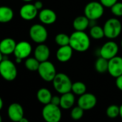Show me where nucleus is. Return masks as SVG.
<instances>
[{
	"instance_id": "nucleus-6",
	"label": "nucleus",
	"mask_w": 122,
	"mask_h": 122,
	"mask_svg": "<svg viewBox=\"0 0 122 122\" xmlns=\"http://www.w3.org/2000/svg\"><path fill=\"white\" fill-rule=\"evenodd\" d=\"M104 13V7L99 2H91L84 8V15L89 20L96 21L100 19Z\"/></svg>"
},
{
	"instance_id": "nucleus-11",
	"label": "nucleus",
	"mask_w": 122,
	"mask_h": 122,
	"mask_svg": "<svg viewBox=\"0 0 122 122\" xmlns=\"http://www.w3.org/2000/svg\"><path fill=\"white\" fill-rule=\"evenodd\" d=\"M108 73L116 78L122 75V57L116 56L108 60Z\"/></svg>"
},
{
	"instance_id": "nucleus-20",
	"label": "nucleus",
	"mask_w": 122,
	"mask_h": 122,
	"mask_svg": "<svg viewBox=\"0 0 122 122\" xmlns=\"http://www.w3.org/2000/svg\"><path fill=\"white\" fill-rule=\"evenodd\" d=\"M90 26V20L85 15L76 17L73 22V27L76 31H85Z\"/></svg>"
},
{
	"instance_id": "nucleus-21",
	"label": "nucleus",
	"mask_w": 122,
	"mask_h": 122,
	"mask_svg": "<svg viewBox=\"0 0 122 122\" xmlns=\"http://www.w3.org/2000/svg\"><path fill=\"white\" fill-rule=\"evenodd\" d=\"M52 95L49 89L46 88H41L37 92V98L40 103L46 105L51 102Z\"/></svg>"
},
{
	"instance_id": "nucleus-10",
	"label": "nucleus",
	"mask_w": 122,
	"mask_h": 122,
	"mask_svg": "<svg viewBox=\"0 0 122 122\" xmlns=\"http://www.w3.org/2000/svg\"><path fill=\"white\" fill-rule=\"evenodd\" d=\"M97 103V98L95 95L91 93H85L80 96L78 99V106L82 108L84 111H88L93 108Z\"/></svg>"
},
{
	"instance_id": "nucleus-23",
	"label": "nucleus",
	"mask_w": 122,
	"mask_h": 122,
	"mask_svg": "<svg viewBox=\"0 0 122 122\" xmlns=\"http://www.w3.org/2000/svg\"><path fill=\"white\" fill-rule=\"evenodd\" d=\"M108 60L102 57H99L95 63V69L99 73H104L108 72Z\"/></svg>"
},
{
	"instance_id": "nucleus-26",
	"label": "nucleus",
	"mask_w": 122,
	"mask_h": 122,
	"mask_svg": "<svg viewBox=\"0 0 122 122\" xmlns=\"http://www.w3.org/2000/svg\"><path fill=\"white\" fill-rule=\"evenodd\" d=\"M40 63L34 57H27L25 60V68L30 71H37Z\"/></svg>"
},
{
	"instance_id": "nucleus-28",
	"label": "nucleus",
	"mask_w": 122,
	"mask_h": 122,
	"mask_svg": "<svg viewBox=\"0 0 122 122\" xmlns=\"http://www.w3.org/2000/svg\"><path fill=\"white\" fill-rule=\"evenodd\" d=\"M106 115L110 118H115L119 116V106L115 104L110 105L106 109Z\"/></svg>"
},
{
	"instance_id": "nucleus-42",
	"label": "nucleus",
	"mask_w": 122,
	"mask_h": 122,
	"mask_svg": "<svg viewBox=\"0 0 122 122\" xmlns=\"http://www.w3.org/2000/svg\"><path fill=\"white\" fill-rule=\"evenodd\" d=\"M121 47H122V40H121Z\"/></svg>"
},
{
	"instance_id": "nucleus-34",
	"label": "nucleus",
	"mask_w": 122,
	"mask_h": 122,
	"mask_svg": "<svg viewBox=\"0 0 122 122\" xmlns=\"http://www.w3.org/2000/svg\"><path fill=\"white\" fill-rule=\"evenodd\" d=\"M34 5L35 7L37 8V10L39 11V10H42V7H43V3L41 2V1H37L34 3Z\"/></svg>"
},
{
	"instance_id": "nucleus-1",
	"label": "nucleus",
	"mask_w": 122,
	"mask_h": 122,
	"mask_svg": "<svg viewBox=\"0 0 122 122\" xmlns=\"http://www.w3.org/2000/svg\"><path fill=\"white\" fill-rule=\"evenodd\" d=\"M70 46L79 52L87 51L91 46L90 37L85 31H75L70 35Z\"/></svg>"
},
{
	"instance_id": "nucleus-15",
	"label": "nucleus",
	"mask_w": 122,
	"mask_h": 122,
	"mask_svg": "<svg viewBox=\"0 0 122 122\" xmlns=\"http://www.w3.org/2000/svg\"><path fill=\"white\" fill-rule=\"evenodd\" d=\"M38 17L40 21L47 25L54 24L57 20V15L52 10L42 9L38 13Z\"/></svg>"
},
{
	"instance_id": "nucleus-38",
	"label": "nucleus",
	"mask_w": 122,
	"mask_h": 122,
	"mask_svg": "<svg viewBox=\"0 0 122 122\" xmlns=\"http://www.w3.org/2000/svg\"><path fill=\"white\" fill-rule=\"evenodd\" d=\"M119 116L122 118V104L119 106Z\"/></svg>"
},
{
	"instance_id": "nucleus-37",
	"label": "nucleus",
	"mask_w": 122,
	"mask_h": 122,
	"mask_svg": "<svg viewBox=\"0 0 122 122\" xmlns=\"http://www.w3.org/2000/svg\"><path fill=\"white\" fill-rule=\"evenodd\" d=\"M22 61V59L21 58H19V57H16V60H15V62L17 63H21Z\"/></svg>"
},
{
	"instance_id": "nucleus-40",
	"label": "nucleus",
	"mask_w": 122,
	"mask_h": 122,
	"mask_svg": "<svg viewBox=\"0 0 122 122\" xmlns=\"http://www.w3.org/2000/svg\"><path fill=\"white\" fill-rule=\"evenodd\" d=\"M23 2H26V3H30V2H32V0H22Z\"/></svg>"
},
{
	"instance_id": "nucleus-22",
	"label": "nucleus",
	"mask_w": 122,
	"mask_h": 122,
	"mask_svg": "<svg viewBox=\"0 0 122 122\" xmlns=\"http://www.w3.org/2000/svg\"><path fill=\"white\" fill-rule=\"evenodd\" d=\"M14 17L13 10L7 6L0 7V23H7Z\"/></svg>"
},
{
	"instance_id": "nucleus-5",
	"label": "nucleus",
	"mask_w": 122,
	"mask_h": 122,
	"mask_svg": "<svg viewBox=\"0 0 122 122\" xmlns=\"http://www.w3.org/2000/svg\"><path fill=\"white\" fill-rule=\"evenodd\" d=\"M42 116L46 122H60L62 118V113L58 106L50 103L43 107Z\"/></svg>"
},
{
	"instance_id": "nucleus-12",
	"label": "nucleus",
	"mask_w": 122,
	"mask_h": 122,
	"mask_svg": "<svg viewBox=\"0 0 122 122\" xmlns=\"http://www.w3.org/2000/svg\"><path fill=\"white\" fill-rule=\"evenodd\" d=\"M32 51V48L30 42L27 41H21L17 43L14 55L15 57H19L23 60L29 57Z\"/></svg>"
},
{
	"instance_id": "nucleus-13",
	"label": "nucleus",
	"mask_w": 122,
	"mask_h": 122,
	"mask_svg": "<svg viewBox=\"0 0 122 122\" xmlns=\"http://www.w3.org/2000/svg\"><path fill=\"white\" fill-rule=\"evenodd\" d=\"M7 115L12 122H19L24 117L23 107L18 103H12L7 108Z\"/></svg>"
},
{
	"instance_id": "nucleus-27",
	"label": "nucleus",
	"mask_w": 122,
	"mask_h": 122,
	"mask_svg": "<svg viewBox=\"0 0 122 122\" xmlns=\"http://www.w3.org/2000/svg\"><path fill=\"white\" fill-rule=\"evenodd\" d=\"M55 42L60 47L68 45L70 44V36L66 33H59L56 35Z\"/></svg>"
},
{
	"instance_id": "nucleus-32",
	"label": "nucleus",
	"mask_w": 122,
	"mask_h": 122,
	"mask_svg": "<svg viewBox=\"0 0 122 122\" xmlns=\"http://www.w3.org/2000/svg\"><path fill=\"white\" fill-rule=\"evenodd\" d=\"M51 103L55 105V106H60V97L58 96H52V99H51Z\"/></svg>"
},
{
	"instance_id": "nucleus-30",
	"label": "nucleus",
	"mask_w": 122,
	"mask_h": 122,
	"mask_svg": "<svg viewBox=\"0 0 122 122\" xmlns=\"http://www.w3.org/2000/svg\"><path fill=\"white\" fill-rule=\"evenodd\" d=\"M112 14L116 17H122V2H117L111 7Z\"/></svg>"
},
{
	"instance_id": "nucleus-17",
	"label": "nucleus",
	"mask_w": 122,
	"mask_h": 122,
	"mask_svg": "<svg viewBox=\"0 0 122 122\" xmlns=\"http://www.w3.org/2000/svg\"><path fill=\"white\" fill-rule=\"evenodd\" d=\"M50 55V48L47 45H46L44 43L38 44V45L35 47L34 51V56L40 63L48 60Z\"/></svg>"
},
{
	"instance_id": "nucleus-19",
	"label": "nucleus",
	"mask_w": 122,
	"mask_h": 122,
	"mask_svg": "<svg viewBox=\"0 0 122 122\" xmlns=\"http://www.w3.org/2000/svg\"><path fill=\"white\" fill-rule=\"evenodd\" d=\"M76 102L75 94L73 92H68L63 94H61L60 96V107L63 109L68 110L73 107Z\"/></svg>"
},
{
	"instance_id": "nucleus-31",
	"label": "nucleus",
	"mask_w": 122,
	"mask_h": 122,
	"mask_svg": "<svg viewBox=\"0 0 122 122\" xmlns=\"http://www.w3.org/2000/svg\"><path fill=\"white\" fill-rule=\"evenodd\" d=\"M118 2V0H100L101 5L106 8H111L113 5Z\"/></svg>"
},
{
	"instance_id": "nucleus-9",
	"label": "nucleus",
	"mask_w": 122,
	"mask_h": 122,
	"mask_svg": "<svg viewBox=\"0 0 122 122\" xmlns=\"http://www.w3.org/2000/svg\"><path fill=\"white\" fill-rule=\"evenodd\" d=\"M118 52V46L114 41H108L105 42L99 50L100 56L109 60L116 57Z\"/></svg>"
},
{
	"instance_id": "nucleus-36",
	"label": "nucleus",
	"mask_w": 122,
	"mask_h": 122,
	"mask_svg": "<svg viewBox=\"0 0 122 122\" xmlns=\"http://www.w3.org/2000/svg\"><path fill=\"white\" fill-rule=\"evenodd\" d=\"M19 122H30V121H29V120H28L27 118L23 117V118H22L20 120V121H19Z\"/></svg>"
},
{
	"instance_id": "nucleus-24",
	"label": "nucleus",
	"mask_w": 122,
	"mask_h": 122,
	"mask_svg": "<svg viewBox=\"0 0 122 122\" xmlns=\"http://www.w3.org/2000/svg\"><path fill=\"white\" fill-rule=\"evenodd\" d=\"M89 35L90 37L94 40H101L103 37H105L103 28L96 25L91 26L89 31Z\"/></svg>"
},
{
	"instance_id": "nucleus-2",
	"label": "nucleus",
	"mask_w": 122,
	"mask_h": 122,
	"mask_svg": "<svg viewBox=\"0 0 122 122\" xmlns=\"http://www.w3.org/2000/svg\"><path fill=\"white\" fill-rule=\"evenodd\" d=\"M52 82L55 90L60 94L71 91L73 83L69 76L63 73H57Z\"/></svg>"
},
{
	"instance_id": "nucleus-35",
	"label": "nucleus",
	"mask_w": 122,
	"mask_h": 122,
	"mask_svg": "<svg viewBox=\"0 0 122 122\" xmlns=\"http://www.w3.org/2000/svg\"><path fill=\"white\" fill-rule=\"evenodd\" d=\"M3 106H4V101L2 100V98L0 97V111H1L3 108Z\"/></svg>"
},
{
	"instance_id": "nucleus-4",
	"label": "nucleus",
	"mask_w": 122,
	"mask_h": 122,
	"mask_svg": "<svg viewBox=\"0 0 122 122\" xmlns=\"http://www.w3.org/2000/svg\"><path fill=\"white\" fill-rule=\"evenodd\" d=\"M105 37L110 40L117 38L121 33L122 25L117 18H110L105 22L103 27Z\"/></svg>"
},
{
	"instance_id": "nucleus-33",
	"label": "nucleus",
	"mask_w": 122,
	"mask_h": 122,
	"mask_svg": "<svg viewBox=\"0 0 122 122\" xmlns=\"http://www.w3.org/2000/svg\"><path fill=\"white\" fill-rule=\"evenodd\" d=\"M116 85L117 86V88L122 91V75L118 76V78H116Z\"/></svg>"
},
{
	"instance_id": "nucleus-7",
	"label": "nucleus",
	"mask_w": 122,
	"mask_h": 122,
	"mask_svg": "<svg viewBox=\"0 0 122 122\" xmlns=\"http://www.w3.org/2000/svg\"><path fill=\"white\" fill-rule=\"evenodd\" d=\"M37 72L40 78L46 82H52L57 74L54 64L49 60L40 63Z\"/></svg>"
},
{
	"instance_id": "nucleus-18",
	"label": "nucleus",
	"mask_w": 122,
	"mask_h": 122,
	"mask_svg": "<svg viewBox=\"0 0 122 122\" xmlns=\"http://www.w3.org/2000/svg\"><path fill=\"white\" fill-rule=\"evenodd\" d=\"M17 42L12 38L7 37L5 38L0 42V51L4 55H10L14 54Z\"/></svg>"
},
{
	"instance_id": "nucleus-29",
	"label": "nucleus",
	"mask_w": 122,
	"mask_h": 122,
	"mask_svg": "<svg viewBox=\"0 0 122 122\" xmlns=\"http://www.w3.org/2000/svg\"><path fill=\"white\" fill-rule=\"evenodd\" d=\"M83 114H84V110L78 106L73 107L71 111V116L72 119L75 121H78L81 119L82 117L83 116Z\"/></svg>"
},
{
	"instance_id": "nucleus-25",
	"label": "nucleus",
	"mask_w": 122,
	"mask_h": 122,
	"mask_svg": "<svg viewBox=\"0 0 122 122\" xmlns=\"http://www.w3.org/2000/svg\"><path fill=\"white\" fill-rule=\"evenodd\" d=\"M87 87L86 84L81 81H77L75 83H73L71 91L77 96H81L86 93Z\"/></svg>"
},
{
	"instance_id": "nucleus-8",
	"label": "nucleus",
	"mask_w": 122,
	"mask_h": 122,
	"mask_svg": "<svg viewBox=\"0 0 122 122\" xmlns=\"http://www.w3.org/2000/svg\"><path fill=\"white\" fill-rule=\"evenodd\" d=\"M29 35L31 40L37 44L44 43L48 37V32L44 25L40 24H35L31 26Z\"/></svg>"
},
{
	"instance_id": "nucleus-41",
	"label": "nucleus",
	"mask_w": 122,
	"mask_h": 122,
	"mask_svg": "<svg viewBox=\"0 0 122 122\" xmlns=\"http://www.w3.org/2000/svg\"><path fill=\"white\" fill-rule=\"evenodd\" d=\"M0 122H2V118L1 115H0Z\"/></svg>"
},
{
	"instance_id": "nucleus-16",
	"label": "nucleus",
	"mask_w": 122,
	"mask_h": 122,
	"mask_svg": "<svg viewBox=\"0 0 122 122\" xmlns=\"http://www.w3.org/2000/svg\"><path fill=\"white\" fill-rule=\"evenodd\" d=\"M73 53V49L68 45L60 47L56 52V58L60 63H66L69 61Z\"/></svg>"
},
{
	"instance_id": "nucleus-39",
	"label": "nucleus",
	"mask_w": 122,
	"mask_h": 122,
	"mask_svg": "<svg viewBox=\"0 0 122 122\" xmlns=\"http://www.w3.org/2000/svg\"><path fill=\"white\" fill-rule=\"evenodd\" d=\"M4 57H5V55L2 53V52L0 51V63L2 62V61L4 60Z\"/></svg>"
},
{
	"instance_id": "nucleus-3",
	"label": "nucleus",
	"mask_w": 122,
	"mask_h": 122,
	"mask_svg": "<svg viewBox=\"0 0 122 122\" xmlns=\"http://www.w3.org/2000/svg\"><path fill=\"white\" fill-rule=\"evenodd\" d=\"M6 56L0 63V76L7 81H12L17 76V69L15 64Z\"/></svg>"
},
{
	"instance_id": "nucleus-14",
	"label": "nucleus",
	"mask_w": 122,
	"mask_h": 122,
	"mask_svg": "<svg viewBox=\"0 0 122 122\" xmlns=\"http://www.w3.org/2000/svg\"><path fill=\"white\" fill-rule=\"evenodd\" d=\"M38 10L34 4L27 3L24 5L20 10V15L22 19L26 21H31L38 15Z\"/></svg>"
}]
</instances>
